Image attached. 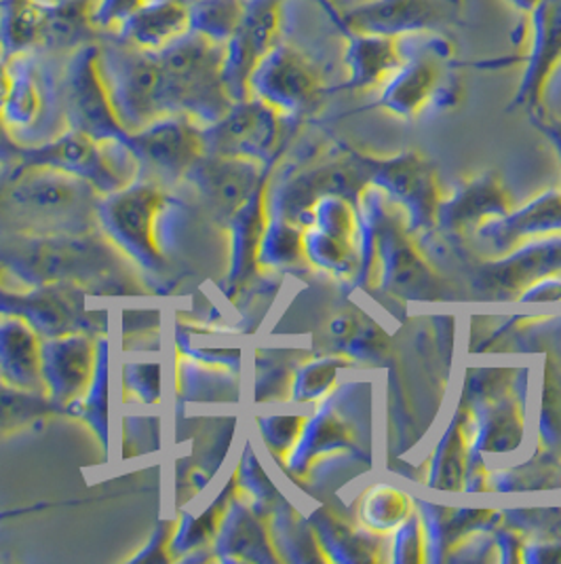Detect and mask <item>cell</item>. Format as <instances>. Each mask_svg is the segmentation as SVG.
<instances>
[{
	"mask_svg": "<svg viewBox=\"0 0 561 564\" xmlns=\"http://www.w3.org/2000/svg\"><path fill=\"white\" fill-rule=\"evenodd\" d=\"M102 197L73 174L11 165L0 174V237L96 231Z\"/></svg>",
	"mask_w": 561,
	"mask_h": 564,
	"instance_id": "6da1fadb",
	"label": "cell"
},
{
	"mask_svg": "<svg viewBox=\"0 0 561 564\" xmlns=\"http://www.w3.org/2000/svg\"><path fill=\"white\" fill-rule=\"evenodd\" d=\"M119 252L100 229L0 237V267L30 288L59 282L103 288L125 280Z\"/></svg>",
	"mask_w": 561,
	"mask_h": 564,
	"instance_id": "7a4b0ae2",
	"label": "cell"
},
{
	"mask_svg": "<svg viewBox=\"0 0 561 564\" xmlns=\"http://www.w3.org/2000/svg\"><path fill=\"white\" fill-rule=\"evenodd\" d=\"M156 59L165 115H184L205 128L229 112L234 100L224 80V45L190 32Z\"/></svg>",
	"mask_w": 561,
	"mask_h": 564,
	"instance_id": "3957f363",
	"label": "cell"
},
{
	"mask_svg": "<svg viewBox=\"0 0 561 564\" xmlns=\"http://www.w3.org/2000/svg\"><path fill=\"white\" fill-rule=\"evenodd\" d=\"M165 202L167 188L146 180H135L103 195L98 209L100 231L148 273H161L167 264L154 239V220Z\"/></svg>",
	"mask_w": 561,
	"mask_h": 564,
	"instance_id": "277c9868",
	"label": "cell"
},
{
	"mask_svg": "<svg viewBox=\"0 0 561 564\" xmlns=\"http://www.w3.org/2000/svg\"><path fill=\"white\" fill-rule=\"evenodd\" d=\"M62 96L68 128L125 151L131 131L121 123L112 104L100 45L91 43L73 53L66 66Z\"/></svg>",
	"mask_w": 561,
	"mask_h": 564,
	"instance_id": "5b68a950",
	"label": "cell"
},
{
	"mask_svg": "<svg viewBox=\"0 0 561 564\" xmlns=\"http://www.w3.org/2000/svg\"><path fill=\"white\" fill-rule=\"evenodd\" d=\"M125 151L138 163V180L169 188L205 153L204 126L184 115H167L133 131Z\"/></svg>",
	"mask_w": 561,
	"mask_h": 564,
	"instance_id": "8992f818",
	"label": "cell"
},
{
	"mask_svg": "<svg viewBox=\"0 0 561 564\" xmlns=\"http://www.w3.org/2000/svg\"><path fill=\"white\" fill-rule=\"evenodd\" d=\"M103 73L112 104L128 131H140L167 117L161 96V68L156 53L133 50L121 41L102 47Z\"/></svg>",
	"mask_w": 561,
	"mask_h": 564,
	"instance_id": "52a82bcc",
	"label": "cell"
},
{
	"mask_svg": "<svg viewBox=\"0 0 561 564\" xmlns=\"http://www.w3.org/2000/svg\"><path fill=\"white\" fill-rule=\"evenodd\" d=\"M464 0H363L342 15L336 28L344 32H367L395 39L441 34L457 26Z\"/></svg>",
	"mask_w": 561,
	"mask_h": 564,
	"instance_id": "ba28073f",
	"label": "cell"
},
{
	"mask_svg": "<svg viewBox=\"0 0 561 564\" xmlns=\"http://www.w3.org/2000/svg\"><path fill=\"white\" fill-rule=\"evenodd\" d=\"M285 30V0H248L241 22L224 45V80L234 102L248 100L257 66L279 43Z\"/></svg>",
	"mask_w": 561,
	"mask_h": 564,
	"instance_id": "9c48e42d",
	"label": "cell"
},
{
	"mask_svg": "<svg viewBox=\"0 0 561 564\" xmlns=\"http://www.w3.org/2000/svg\"><path fill=\"white\" fill-rule=\"evenodd\" d=\"M0 315L24 319L41 338L64 334H98V322L85 307V288L78 283L32 285L28 292L0 288Z\"/></svg>",
	"mask_w": 561,
	"mask_h": 564,
	"instance_id": "30bf717a",
	"label": "cell"
},
{
	"mask_svg": "<svg viewBox=\"0 0 561 564\" xmlns=\"http://www.w3.org/2000/svg\"><path fill=\"white\" fill-rule=\"evenodd\" d=\"M321 89V77L307 53L294 45L279 43L257 66L250 80V96L275 110H302Z\"/></svg>",
	"mask_w": 561,
	"mask_h": 564,
	"instance_id": "8fae6325",
	"label": "cell"
},
{
	"mask_svg": "<svg viewBox=\"0 0 561 564\" xmlns=\"http://www.w3.org/2000/svg\"><path fill=\"white\" fill-rule=\"evenodd\" d=\"M20 167H50L64 174H73L77 178L91 182L102 195H110L125 186V180L121 178L108 156L102 151V142H96L94 138L68 129L66 133L53 138L50 142L24 147Z\"/></svg>",
	"mask_w": 561,
	"mask_h": 564,
	"instance_id": "7c38bea8",
	"label": "cell"
},
{
	"mask_svg": "<svg viewBox=\"0 0 561 564\" xmlns=\"http://www.w3.org/2000/svg\"><path fill=\"white\" fill-rule=\"evenodd\" d=\"M254 165L241 156L204 153L186 172L205 212L220 225H230L234 214L245 206L254 186Z\"/></svg>",
	"mask_w": 561,
	"mask_h": 564,
	"instance_id": "4fadbf2b",
	"label": "cell"
},
{
	"mask_svg": "<svg viewBox=\"0 0 561 564\" xmlns=\"http://www.w3.org/2000/svg\"><path fill=\"white\" fill-rule=\"evenodd\" d=\"M98 340L87 333L64 334L41 340V368L47 395L59 409L78 400L91 383Z\"/></svg>",
	"mask_w": 561,
	"mask_h": 564,
	"instance_id": "5bb4252c",
	"label": "cell"
},
{
	"mask_svg": "<svg viewBox=\"0 0 561 564\" xmlns=\"http://www.w3.org/2000/svg\"><path fill=\"white\" fill-rule=\"evenodd\" d=\"M277 117L275 108L262 100H241L229 112L204 128L205 153L222 156H254L262 154L275 140Z\"/></svg>",
	"mask_w": 561,
	"mask_h": 564,
	"instance_id": "9a60e30c",
	"label": "cell"
},
{
	"mask_svg": "<svg viewBox=\"0 0 561 564\" xmlns=\"http://www.w3.org/2000/svg\"><path fill=\"white\" fill-rule=\"evenodd\" d=\"M190 32V4L186 0H153L133 13L114 36L133 50L158 53Z\"/></svg>",
	"mask_w": 561,
	"mask_h": 564,
	"instance_id": "2e32d148",
	"label": "cell"
},
{
	"mask_svg": "<svg viewBox=\"0 0 561 564\" xmlns=\"http://www.w3.org/2000/svg\"><path fill=\"white\" fill-rule=\"evenodd\" d=\"M530 50L526 55L524 98H536L561 64V0H540L528 13Z\"/></svg>",
	"mask_w": 561,
	"mask_h": 564,
	"instance_id": "e0dca14e",
	"label": "cell"
},
{
	"mask_svg": "<svg viewBox=\"0 0 561 564\" xmlns=\"http://www.w3.org/2000/svg\"><path fill=\"white\" fill-rule=\"evenodd\" d=\"M41 340L24 319L0 315V379L26 391L47 393L41 368Z\"/></svg>",
	"mask_w": 561,
	"mask_h": 564,
	"instance_id": "ac0fdd59",
	"label": "cell"
},
{
	"mask_svg": "<svg viewBox=\"0 0 561 564\" xmlns=\"http://www.w3.org/2000/svg\"><path fill=\"white\" fill-rule=\"evenodd\" d=\"M11 68L13 83L2 108V117L13 131H28L45 119L50 106V87L32 52L11 57Z\"/></svg>",
	"mask_w": 561,
	"mask_h": 564,
	"instance_id": "d6986e66",
	"label": "cell"
},
{
	"mask_svg": "<svg viewBox=\"0 0 561 564\" xmlns=\"http://www.w3.org/2000/svg\"><path fill=\"white\" fill-rule=\"evenodd\" d=\"M344 39L351 80L358 85L393 77L406 62L402 52L404 39L367 32H344Z\"/></svg>",
	"mask_w": 561,
	"mask_h": 564,
	"instance_id": "ffe728a7",
	"label": "cell"
},
{
	"mask_svg": "<svg viewBox=\"0 0 561 564\" xmlns=\"http://www.w3.org/2000/svg\"><path fill=\"white\" fill-rule=\"evenodd\" d=\"M98 0H47L43 45L85 47L102 30L96 20Z\"/></svg>",
	"mask_w": 561,
	"mask_h": 564,
	"instance_id": "44dd1931",
	"label": "cell"
},
{
	"mask_svg": "<svg viewBox=\"0 0 561 564\" xmlns=\"http://www.w3.org/2000/svg\"><path fill=\"white\" fill-rule=\"evenodd\" d=\"M47 0H0V55L15 57L43 45Z\"/></svg>",
	"mask_w": 561,
	"mask_h": 564,
	"instance_id": "7402d4cb",
	"label": "cell"
},
{
	"mask_svg": "<svg viewBox=\"0 0 561 564\" xmlns=\"http://www.w3.org/2000/svg\"><path fill=\"white\" fill-rule=\"evenodd\" d=\"M59 412H64V409L52 402L47 393L26 391L0 379V436L20 432L34 425L36 421Z\"/></svg>",
	"mask_w": 561,
	"mask_h": 564,
	"instance_id": "603a6c76",
	"label": "cell"
},
{
	"mask_svg": "<svg viewBox=\"0 0 561 564\" xmlns=\"http://www.w3.org/2000/svg\"><path fill=\"white\" fill-rule=\"evenodd\" d=\"M68 414L82 419L94 434L100 437L103 448H108V340L98 338L96 351V368L87 391L75 400L68 409Z\"/></svg>",
	"mask_w": 561,
	"mask_h": 564,
	"instance_id": "cb8c5ba5",
	"label": "cell"
},
{
	"mask_svg": "<svg viewBox=\"0 0 561 564\" xmlns=\"http://www.w3.org/2000/svg\"><path fill=\"white\" fill-rule=\"evenodd\" d=\"M188 4L193 32L227 45L230 34L243 18L248 0H193Z\"/></svg>",
	"mask_w": 561,
	"mask_h": 564,
	"instance_id": "d4e9b609",
	"label": "cell"
},
{
	"mask_svg": "<svg viewBox=\"0 0 561 564\" xmlns=\"http://www.w3.org/2000/svg\"><path fill=\"white\" fill-rule=\"evenodd\" d=\"M227 495H229V490L222 495V499L211 503L201 516H193V513L182 516V522L174 531V539L169 543V552L174 556H182L193 550H201L207 545V541L218 533V527H220L218 520L224 513Z\"/></svg>",
	"mask_w": 561,
	"mask_h": 564,
	"instance_id": "484cf974",
	"label": "cell"
},
{
	"mask_svg": "<svg viewBox=\"0 0 561 564\" xmlns=\"http://www.w3.org/2000/svg\"><path fill=\"white\" fill-rule=\"evenodd\" d=\"M254 531L248 512L232 503L216 533V556L224 563L252 558L250 550L254 543Z\"/></svg>",
	"mask_w": 561,
	"mask_h": 564,
	"instance_id": "4316f807",
	"label": "cell"
},
{
	"mask_svg": "<svg viewBox=\"0 0 561 564\" xmlns=\"http://www.w3.org/2000/svg\"><path fill=\"white\" fill-rule=\"evenodd\" d=\"M260 207L254 199H248L234 218L230 220L232 227V264H230L229 282L237 283L243 280V273L250 267L252 252H254L255 237H257V220Z\"/></svg>",
	"mask_w": 561,
	"mask_h": 564,
	"instance_id": "83f0119b",
	"label": "cell"
},
{
	"mask_svg": "<svg viewBox=\"0 0 561 564\" xmlns=\"http://www.w3.org/2000/svg\"><path fill=\"white\" fill-rule=\"evenodd\" d=\"M125 383L142 402L156 404L161 400V364L158 361H131L125 364Z\"/></svg>",
	"mask_w": 561,
	"mask_h": 564,
	"instance_id": "f1b7e54d",
	"label": "cell"
},
{
	"mask_svg": "<svg viewBox=\"0 0 561 564\" xmlns=\"http://www.w3.org/2000/svg\"><path fill=\"white\" fill-rule=\"evenodd\" d=\"M153 0H98L96 20L102 32H117L133 13Z\"/></svg>",
	"mask_w": 561,
	"mask_h": 564,
	"instance_id": "f546056e",
	"label": "cell"
},
{
	"mask_svg": "<svg viewBox=\"0 0 561 564\" xmlns=\"http://www.w3.org/2000/svg\"><path fill=\"white\" fill-rule=\"evenodd\" d=\"M174 531V524L172 522H158L156 531H154L153 538L148 541V545L138 554L133 556L131 563H167L169 556H167V541L169 535Z\"/></svg>",
	"mask_w": 561,
	"mask_h": 564,
	"instance_id": "4dcf8cb0",
	"label": "cell"
},
{
	"mask_svg": "<svg viewBox=\"0 0 561 564\" xmlns=\"http://www.w3.org/2000/svg\"><path fill=\"white\" fill-rule=\"evenodd\" d=\"M24 154V144L18 142L13 135V129L7 126L2 112H0V163L4 165H18Z\"/></svg>",
	"mask_w": 561,
	"mask_h": 564,
	"instance_id": "1f68e13d",
	"label": "cell"
},
{
	"mask_svg": "<svg viewBox=\"0 0 561 564\" xmlns=\"http://www.w3.org/2000/svg\"><path fill=\"white\" fill-rule=\"evenodd\" d=\"M11 83H13V68H11V57L0 55V112L4 108V102L9 98L11 91Z\"/></svg>",
	"mask_w": 561,
	"mask_h": 564,
	"instance_id": "d6a6232c",
	"label": "cell"
},
{
	"mask_svg": "<svg viewBox=\"0 0 561 564\" xmlns=\"http://www.w3.org/2000/svg\"><path fill=\"white\" fill-rule=\"evenodd\" d=\"M315 2L323 9V13L330 18V22L336 26L338 20H340V15H342V9L338 7V2H336V0H315Z\"/></svg>",
	"mask_w": 561,
	"mask_h": 564,
	"instance_id": "836d02e7",
	"label": "cell"
},
{
	"mask_svg": "<svg viewBox=\"0 0 561 564\" xmlns=\"http://www.w3.org/2000/svg\"><path fill=\"white\" fill-rule=\"evenodd\" d=\"M505 2L510 4L515 11H521V13L528 15L540 0H505Z\"/></svg>",
	"mask_w": 561,
	"mask_h": 564,
	"instance_id": "e575fe53",
	"label": "cell"
},
{
	"mask_svg": "<svg viewBox=\"0 0 561 564\" xmlns=\"http://www.w3.org/2000/svg\"><path fill=\"white\" fill-rule=\"evenodd\" d=\"M0 271H2V267H0Z\"/></svg>",
	"mask_w": 561,
	"mask_h": 564,
	"instance_id": "d590c367",
	"label": "cell"
}]
</instances>
